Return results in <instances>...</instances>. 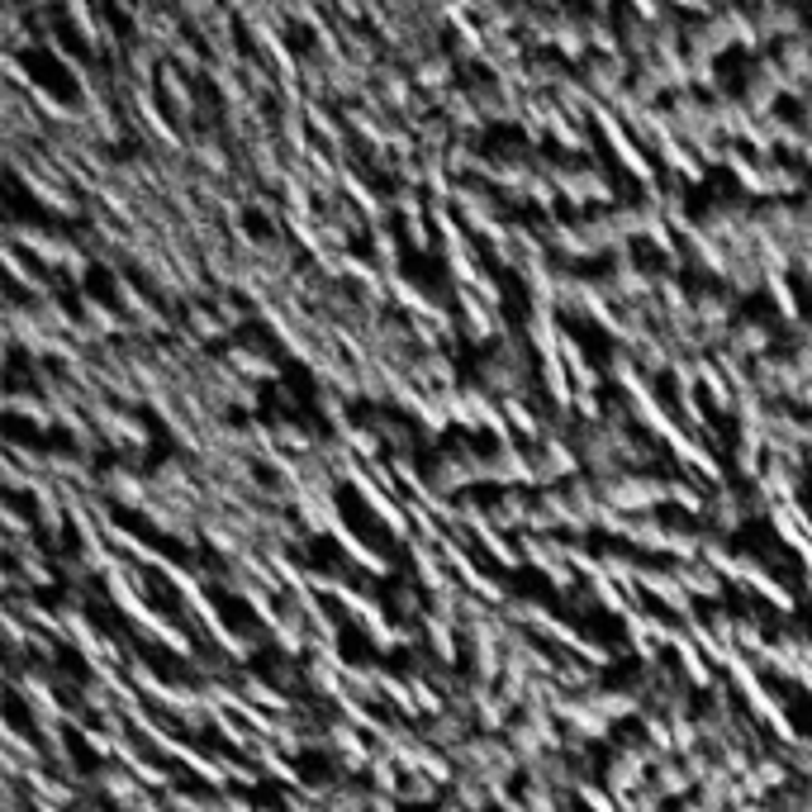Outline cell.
Returning <instances> with one entry per match:
<instances>
[{
    "mask_svg": "<svg viewBox=\"0 0 812 812\" xmlns=\"http://www.w3.org/2000/svg\"><path fill=\"white\" fill-rule=\"evenodd\" d=\"M765 347H770L765 323H737V329H731V352H727V357H761Z\"/></svg>",
    "mask_w": 812,
    "mask_h": 812,
    "instance_id": "1",
    "label": "cell"
},
{
    "mask_svg": "<svg viewBox=\"0 0 812 812\" xmlns=\"http://www.w3.org/2000/svg\"><path fill=\"white\" fill-rule=\"evenodd\" d=\"M423 90H442L452 82V58H428V62H418V76H414Z\"/></svg>",
    "mask_w": 812,
    "mask_h": 812,
    "instance_id": "2",
    "label": "cell"
},
{
    "mask_svg": "<svg viewBox=\"0 0 812 812\" xmlns=\"http://www.w3.org/2000/svg\"><path fill=\"white\" fill-rule=\"evenodd\" d=\"M675 580L685 589H699V594H717V575L709 566H675Z\"/></svg>",
    "mask_w": 812,
    "mask_h": 812,
    "instance_id": "3",
    "label": "cell"
}]
</instances>
